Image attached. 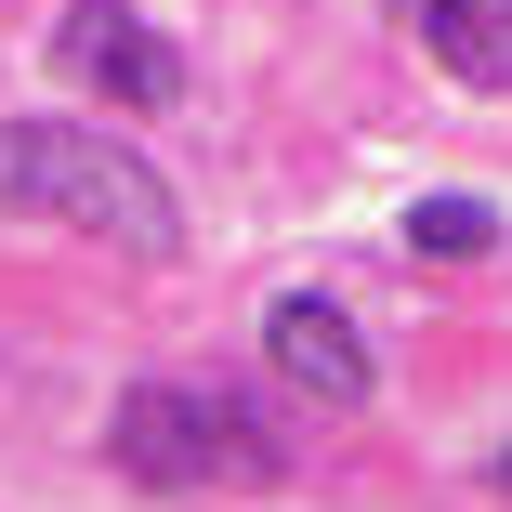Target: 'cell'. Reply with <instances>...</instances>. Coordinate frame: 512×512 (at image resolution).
Returning <instances> with one entry per match:
<instances>
[{
    "label": "cell",
    "instance_id": "obj_1",
    "mask_svg": "<svg viewBox=\"0 0 512 512\" xmlns=\"http://www.w3.org/2000/svg\"><path fill=\"white\" fill-rule=\"evenodd\" d=\"M0 211L66 224V237H106L132 263L184 250V197L158 184V158L119 145V132H79V119H0Z\"/></svg>",
    "mask_w": 512,
    "mask_h": 512
},
{
    "label": "cell",
    "instance_id": "obj_2",
    "mask_svg": "<svg viewBox=\"0 0 512 512\" xmlns=\"http://www.w3.org/2000/svg\"><path fill=\"white\" fill-rule=\"evenodd\" d=\"M106 460H119L132 486H158V499L276 486V473H289L276 421H263L250 394H224V381H132V394L106 407Z\"/></svg>",
    "mask_w": 512,
    "mask_h": 512
},
{
    "label": "cell",
    "instance_id": "obj_3",
    "mask_svg": "<svg viewBox=\"0 0 512 512\" xmlns=\"http://www.w3.org/2000/svg\"><path fill=\"white\" fill-rule=\"evenodd\" d=\"M53 66L79 92H106V106H171V92H184V53L132 14V0H66V14H53Z\"/></svg>",
    "mask_w": 512,
    "mask_h": 512
},
{
    "label": "cell",
    "instance_id": "obj_4",
    "mask_svg": "<svg viewBox=\"0 0 512 512\" xmlns=\"http://www.w3.org/2000/svg\"><path fill=\"white\" fill-rule=\"evenodd\" d=\"M263 355H276L289 394H316V407H368L381 394V355L355 342V316H342L329 289H289L276 316H263Z\"/></svg>",
    "mask_w": 512,
    "mask_h": 512
},
{
    "label": "cell",
    "instance_id": "obj_5",
    "mask_svg": "<svg viewBox=\"0 0 512 512\" xmlns=\"http://www.w3.org/2000/svg\"><path fill=\"white\" fill-rule=\"evenodd\" d=\"M421 53L447 66V79H473V92H512V14L499 0H421Z\"/></svg>",
    "mask_w": 512,
    "mask_h": 512
},
{
    "label": "cell",
    "instance_id": "obj_6",
    "mask_svg": "<svg viewBox=\"0 0 512 512\" xmlns=\"http://www.w3.org/2000/svg\"><path fill=\"white\" fill-rule=\"evenodd\" d=\"M407 250H421V263H486L499 211H486V197H421V211H407Z\"/></svg>",
    "mask_w": 512,
    "mask_h": 512
},
{
    "label": "cell",
    "instance_id": "obj_7",
    "mask_svg": "<svg viewBox=\"0 0 512 512\" xmlns=\"http://www.w3.org/2000/svg\"><path fill=\"white\" fill-rule=\"evenodd\" d=\"M486 486H499V499H512V447H499V460H486Z\"/></svg>",
    "mask_w": 512,
    "mask_h": 512
}]
</instances>
